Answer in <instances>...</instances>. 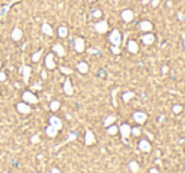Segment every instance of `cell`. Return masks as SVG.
<instances>
[{"instance_id": "6da1fadb", "label": "cell", "mask_w": 185, "mask_h": 173, "mask_svg": "<svg viewBox=\"0 0 185 173\" xmlns=\"http://www.w3.org/2000/svg\"><path fill=\"white\" fill-rule=\"evenodd\" d=\"M22 99H23L24 103L29 104V105H32V104H37V103H38V97L35 96L33 92H31V91H24L23 95H22Z\"/></svg>"}, {"instance_id": "7a4b0ae2", "label": "cell", "mask_w": 185, "mask_h": 173, "mask_svg": "<svg viewBox=\"0 0 185 173\" xmlns=\"http://www.w3.org/2000/svg\"><path fill=\"white\" fill-rule=\"evenodd\" d=\"M110 42H112V44L113 46H117L119 47L120 46V42H122V39H120V33L118 29H114L112 33H110Z\"/></svg>"}, {"instance_id": "3957f363", "label": "cell", "mask_w": 185, "mask_h": 173, "mask_svg": "<svg viewBox=\"0 0 185 173\" xmlns=\"http://www.w3.org/2000/svg\"><path fill=\"white\" fill-rule=\"evenodd\" d=\"M94 29L98 33H105L108 31V23H106V20H102V21H99V23H96L94 25Z\"/></svg>"}, {"instance_id": "277c9868", "label": "cell", "mask_w": 185, "mask_h": 173, "mask_svg": "<svg viewBox=\"0 0 185 173\" xmlns=\"http://www.w3.org/2000/svg\"><path fill=\"white\" fill-rule=\"evenodd\" d=\"M17 110L20 114H29L31 113V106H29V104L23 101V103L17 104Z\"/></svg>"}, {"instance_id": "5b68a950", "label": "cell", "mask_w": 185, "mask_h": 173, "mask_svg": "<svg viewBox=\"0 0 185 173\" xmlns=\"http://www.w3.org/2000/svg\"><path fill=\"white\" fill-rule=\"evenodd\" d=\"M146 119H147V115L142 111H136L133 114V120L136 122H138V124H143V122L146 121Z\"/></svg>"}, {"instance_id": "8992f818", "label": "cell", "mask_w": 185, "mask_h": 173, "mask_svg": "<svg viewBox=\"0 0 185 173\" xmlns=\"http://www.w3.org/2000/svg\"><path fill=\"white\" fill-rule=\"evenodd\" d=\"M45 64L48 70H55L56 68V63H55V60H53V54L52 53H48L46 56V60H45Z\"/></svg>"}, {"instance_id": "52a82bcc", "label": "cell", "mask_w": 185, "mask_h": 173, "mask_svg": "<svg viewBox=\"0 0 185 173\" xmlns=\"http://www.w3.org/2000/svg\"><path fill=\"white\" fill-rule=\"evenodd\" d=\"M131 130H132V128L128 124H122V125L119 126V132H120V134H122V136H123L124 139L131 135Z\"/></svg>"}, {"instance_id": "ba28073f", "label": "cell", "mask_w": 185, "mask_h": 173, "mask_svg": "<svg viewBox=\"0 0 185 173\" xmlns=\"http://www.w3.org/2000/svg\"><path fill=\"white\" fill-rule=\"evenodd\" d=\"M31 72H32V68L29 66H27V64H24V66L22 67V75H23V81H24V83H28V81H29Z\"/></svg>"}, {"instance_id": "9c48e42d", "label": "cell", "mask_w": 185, "mask_h": 173, "mask_svg": "<svg viewBox=\"0 0 185 173\" xmlns=\"http://www.w3.org/2000/svg\"><path fill=\"white\" fill-rule=\"evenodd\" d=\"M138 148L142 150V152H146V153L151 152V144H150V142L146 140V139H143V140H141V142H140Z\"/></svg>"}, {"instance_id": "30bf717a", "label": "cell", "mask_w": 185, "mask_h": 173, "mask_svg": "<svg viewBox=\"0 0 185 173\" xmlns=\"http://www.w3.org/2000/svg\"><path fill=\"white\" fill-rule=\"evenodd\" d=\"M84 49H85V42L82 38H76L75 39V51L76 52H84Z\"/></svg>"}, {"instance_id": "8fae6325", "label": "cell", "mask_w": 185, "mask_h": 173, "mask_svg": "<svg viewBox=\"0 0 185 173\" xmlns=\"http://www.w3.org/2000/svg\"><path fill=\"white\" fill-rule=\"evenodd\" d=\"M10 37H12L13 41H15V42L20 41V39H22V37H23L22 29H19V28H14L13 32H12V34H10Z\"/></svg>"}, {"instance_id": "7c38bea8", "label": "cell", "mask_w": 185, "mask_h": 173, "mask_svg": "<svg viewBox=\"0 0 185 173\" xmlns=\"http://www.w3.org/2000/svg\"><path fill=\"white\" fill-rule=\"evenodd\" d=\"M94 143H95L94 134H92L91 130H86V134H85V145H91Z\"/></svg>"}, {"instance_id": "4fadbf2b", "label": "cell", "mask_w": 185, "mask_h": 173, "mask_svg": "<svg viewBox=\"0 0 185 173\" xmlns=\"http://www.w3.org/2000/svg\"><path fill=\"white\" fill-rule=\"evenodd\" d=\"M122 19L126 21V23H130V21H132L133 19V11L130 10V9H126L122 11Z\"/></svg>"}, {"instance_id": "5bb4252c", "label": "cell", "mask_w": 185, "mask_h": 173, "mask_svg": "<svg viewBox=\"0 0 185 173\" xmlns=\"http://www.w3.org/2000/svg\"><path fill=\"white\" fill-rule=\"evenodd\" d=\"M49 124H51L52 126H55L56 129H59V130L62 128V121L57 116H51V118H49Z\"/></svg>"}, {"instance_id": "9a60e30c", "label": "cell", "mask_w": 185, "mask_h": 173, "mask_svg": "<svg viewBox=\"0 0 185 173\" xmlns=\"http://www.w3.org/2000/svg\"><path fill=\"white\" fill-rule=\"evenodd\" d=\"M57 133H59V129H56L51 124L46 128V134H47V136H49V138H55V136L57 135Z\"/></svg>"}, {"instance_id": "2e32d148", "label": "cell", "mask_w": 185, "mask_h": 173, "mask_svg": "<svg viewBox=\"0 0 185 173\" xmlns=\"http://www.w3.org/2000/svg\"><path fill=\"white\" fill-rule=\"evenodd\" d=\"M63 91H65L66 95H72V93H74L72 85H71V81L69 80V78L65 81V83H63Z\"/></svg>"}, {"instance_id": "e0dca14e", "label": "cell", "mask_w": 185, "mask_h": 173, "mask_svg": "<svg viewBox=\"0 0 185 173\" xmlns=\"http://www.w3.org/2000/svg\"><path fill=\"white\" fill-rule=\"evenodd\" d=\"M140 28L143 32H150L152 29V24L148 20H143V21H141V23H140Z\"/></svg>"}, {"instance_id": "ac0fdd59", "label": "cell", "mask_w": 185, "mask_h": 173, "mask_svg": "<svg viewBox=\"0 0 185 173\" xmlns=\"http://www.w3.org/2000/svg\"><path fill=\"white\" fill-rule=\"evenodd\" d=\"M127 48H128V51H130L131 53H137L138 52V44L134 41H130V42H128Z\"/></svg>"}, {"instance_id": "d6986e66", "label": "cell", "mask_w": 185, "mask_h": 173, "mask_svg": "<svg viewBox=\"0 0 185 173\" xmlns=\"http://www.w3.org/2000/svg\"><path fill=\"white\" fill-rule=\"evenodd\" d=\"M142 41H143L145 44H152L153 41H155V35L153 34H145L143 37H142Z\"/></svg>"}, {"instance_id": "ffe728a7", "label": "cell", "mask_w": 185, "mask_h": 173, "mask_svg": "<svg viewBox=\"0 0 185 173\" xmlns=\"http://www.w3.org/2000/svg\"><path fill=\"white\" fill-rule=\"evenodd\" d=\"M53 51H55L56 53H57L60 57H63V56H65V48H63L61 44H59V43H57V44H55V46H53Z\"/></svg>"}, {"instance_id": "44dd1931", "label": "cell", "mask_w": 185, "mask_h": 173, "mask_svg": "<svg viewBox=\"0 0 185 173\" xmlns=\"http://www.w3.org/2000/svg\"><path fill=\"white\" fill-rule=\"evenodd\" d=\"M42 32H43L45 34H47V35H52L53 34V29L51 28V25L47 24V23L42 24Z\"/></svg>"}, {"instance_id": "7402d4cb", "label": "cell", "mask_w": 185, "mask_h": 173, "mask_svg": "<svg viewBox=\"0 0 185 173\" xmlns=\"http://www.w3.org/2000/svg\"><path fill=\"white\" fill-rule=\"evenodd\" d=\"M77 70H79L81 73H88V71H89V66H88V63H85V62H80L79 64H77Z\"/></svg>"}, {"instance_id": "603a6c76", "label": "cell", "mask_w": 185, "mask_h": 173, "mask_svg": "<svg viewBox=\"0 0 185 173\" xmlns=\"http://www.w3.org/2000/svg\"><path fill=\"white\" fill-rule=\"evenodd\" d=\"M130 169H131V172H133V173H138V172H140V164H138L136 161L130 162Z\"/></svg>"}, {"instance_id": "cb8c5ba5", "label": "cell", "mask_w": 185, "mask_h": 173, "mask_svg": "<svg viewBox=\"0 0 185 173\" xmlns=\"http://www.w3.org/2000/svg\"><path fill=\"white\" fill-rule=\"evenodd\" d=\"M106 132H108V134H109V135H116V134L119 132V128H118V126H116L114 124H112V125H109V126H108V129H106Z\"/></svg>"}, {"instance_id": "d4e9b609", "label": "cell", "mask_w": 185, "mask_h": 173, "mask_svg": "<svg viewBox=\"0 0 185 173\" xmlns=\"http://www.w3.org/2000/svg\"><path fill=\"white\" fill-rule=\"evenodd\" d=\"M60 109V101L57 100H53V101L49 103V110L51 111H57Z\"/></svg>"}, {"instance_id": "484cf974", "label": "cell", "mask_w": 185, "mask_h": 173, "mask_svg": "<svg viewBox=\"0 0 185 173\" xmlns=\"http://www.w3.org/2000/svg\"><path fill=\"white\" fill-rule=\"evenodd\" d=\"M116 119H117V118L114 116V115H110V116H108V118L105 119V121H104V126H106V128H108L109 125H112L113 122L116 121Z\"/></svg>"}, {"instance_id": "4316f807", "label": "cell", "mask_w": 185, "mask_h": 173, "mask_svg": "<svg viewBox=\"0 0 185 173\" xmlns=\"http://www.w3.org/2000/svg\"><path fill=\"white\" fill-rule=\"evenodd\" d=\"M67 34H69V32H67V28H66V27H63V25H62V27L59 28V35H60V37L65 38Z\"/></svg>"}, {"instance_id": "83f0119b", "label": "cell", "mask_w": 185, "mask_h": 173, "mask_svg": "<svg viewBox=\"0 0 185 173\" xmlns=\"http://www.w3.org/2000/svg\"><path fill=\"white\" fill-rule=\"evenodd\" d=\"M132 97H134V92H132V91H128V92H126L124 95H123V101H124V103H128V101H130V100H131Z\"/></svg>"}, {"instance_id": "f1b7e54d", "label": "cell", "mask_w": 185, "mask_h": 173, "mask_svg": "<svg viewBox=\"0 0 185 173\" xmlns=\"http://www.w3.org/2000/svg\"><path fill=\"white\" fill-rule=\"evenodd\" d=\"M42 53H43V51H38V52H35V53H33V56H32V61L33 62H38L39 61V58H41V56H42Z\"/></svg>"}, {"instance_id": "f546056e", "label": "cell", "mask_w": 185, "mask_h": 173, "mask_svg": "<svg viewBox=\"0 0 185 173\" xmlns=\"http://www.w3.org/2000/svg\"><path fill=\"white\" fill-rule=\"evenodd\" d=\"M60 71L62 72V73H65V75H71L74 72L71 68H67V67H60Z\"/></svg>"}, {"instance_id": "4dcf8cb0", "label": "cell", "mask_w": 185, "mask_h": 173, "mask_svg": "<svg viewBox=\"0 0 185 173\" xmlns=\"http://www.w3.org/2000/svg\"><path fill=\"white\" fill-rule=\"evenodd\" d=\"M131 134H133L134 136H140L141 135V129L140 128H132Z\"/></svg>"}, {"instance_id": "1f68e13d", "label": "cell", "mask_w": 185, "mask_h": 173, "mask_svg": "<svg viewBox=\"0 0 185 173\" xmlns=\"http://www.w3.org/2000/svg\"><path fill=\"white\" fill-rule=\"evenodd\" d=\"M173 111H174L175 114L181 113V111H183V106H181V105H175V106L173 107Z\"/></svg>"}, {"instance_id": "d6a6232c", "label": "cell", "mask_w": 185, "mask_h": 173, "mask_svg": "<svg viewBox=\"0 0 185 173\" xmlns=\"http://www.w3.org/2000/svg\"><path fill=\"white\" fill-rule=\"evenodd\" d=\"M31 143H33V144L39 143V135H38V134H35V135L31 136Z\"/></svg>"}, {"instance_id": "836d02e7", "label": "cell", "mask_w": 185, "mask_h": 173, "mask_svg": "<svg viewBox=\"0 0 185 173\" xmlns=\"http://www.w3.org/2000/svg\"><path fill=\"white\" fill-rule=\"evenodd\" d=\"M92 17H94V18H100L102 17V11L100 10H94V11H92Z\"/></svg>"}, {"instance_id": "e575fe53", "label": "cell", "mask_w": 185, "mask_h": 173, "mask_svg": "<svg viewBox=\"0 0 185 173\" xmlns=\"http://www.w3.org/2000/svg\"><path fill=\"white\" fill-rule=\"evenodd\" d=\"M6 80V73L3 71H0V82H4Z\"/></svg>"}, {"instance_id": "d590c367", "label": "cell", "mask_w": 185, "mask_h": 173, "mask_svg": "<svg viewBox=\"0 0 185 173\" xmlns=\"http://www.w3.org/2000/svg\"><path fill=\"white\" fill-rule=\"evenodd\" d=\"M112 52L114 53V54H119V53H120V49H119V47H117V46H113V47H112Z\"/></svg>"}, {"instance_id": "8d00e7d4", "label": "cell", "mask_w": 185, "mask_h": 173, "mask_svg": "<svg viewBox=\"0 0 185 173\" xmlns=\"http://www.w3.org/2000/svg\"><path fill=\"white\" fill-rule=\"evenodd\" d=\"M51 173H61V171H60L59 168H56V167H53V168L51 169Z\"/></svg>"}, {"instance_id": "74e56055", "label": "cell", "mask_w": 185, "mask_h": 173, "mask_svg": "<svg viewBox=\"0 0 185 173\" xmlns=\"http://www.w3.org/2000/svg\"><path fill=\"white\" fill-rule=\"evenodd\" d=\"M159 3H160V0H152V6H153V8H155V6H157Z\"/></svg>"}, {"instance_id": "f35d334b", "label": "cell", "mask_w": 185, "mask_h": 173, "mask_svg": "<svg viewBox=\"0 0 185 173\" xmlns=\"http://www.w3.org/2000/svg\"><path fill=\"white\" fill-rule=\"evenodd\" d=\"M150 173H160V171L156 169V168H151V169H150Z\"/></svg>"}, {"instance_id": "ab89813d", "label": "cell", "mask_w": 185, "mask_h": 173, "mask_svg": "<svg viewBox=\"0 0 185 173\" xmlns=\"http://www.w3.org/2000/svg\"><path fill=\"white\" fill-rule=\"evenodd\" d=\"M42 78H47V73H46V71H42Z\"/></svg>"}, {"instance_id": "60d3db41", "label": "cell", "mask_w": 185, "mask_h": 173, "mask_svg": "<svg viewBox=\"0 0 185 173\" xmlns=\"http://www.w3.org/2000/svg\"><path fill=\"white\" fill-rule=\"evenodd\" d=\"M169 71V68H167V66H163L162 67V72H163V73H166V72Z\"/></svg>"}, {"instance_id": "b9f144b4", "label": "cell", "mask_w": 185, "mask_h": 173, "mask_svg": "<svg viewBox=\"0 0 185 173\" xmlns=\"http://www.w3.org/2000/svg\"><path fill=\"white\" fill-rule=\"evenodd\" d=\"M76 138V134H71L70 135V140H72V139H75Z\"/></svg>"}, {"instance_id": "7bdbcfd3", "label": "cell", "mask_w": 185, "mask_h": 173, "mask_svg": "<svg viewBox=\"0 0 185 173\" xmlns=\"http://www.w3.org/2000/svg\"><path fill=\"white\" fill-rule=\"evenodd\" d=\"M151 2V0H142V3H143V4H147V3H150Z\"/></svg>"}, {"instance_id": "ee69618b", "label": "cell", "mask_w": 185, "mask_h": 173, "mask_svg": "<svg viewBox=\"0 0 185 173\" xmlns=\"http://www.w3.org/2000/svg\"><path fill=\"white\" fill-rule=\"evenodd\" d=\"M2 64H3V63H2V61H0V68H2Z\"/></svg>"}, {"instance_id": "f6af8a7d", "label": "cell", "mask_w": 185, "mask_h": 173, "mask_svg": "<svg viewBox=\"0 0 185 173\" xmlns=\"http://www.w3.org/2000/svg\"><path fill=\"white\" fill-rule=\"evenodd\" d=\"M90 2H94V0H90Z\"/></svg>"}, {"instance_id": "bcb514c9", "label": "cell", "mask_w": 185, "mask_h": 173, "mask_svg": "<svg viewBox=\"0 0 185 173\" xmlns=\"http://www.w3.org/2000/svg\"><path fill=\"white\" fill-rule=\"evenodd\" d=\"M34 173H37V172H34Z\"/></svg>"}]
</instances>
